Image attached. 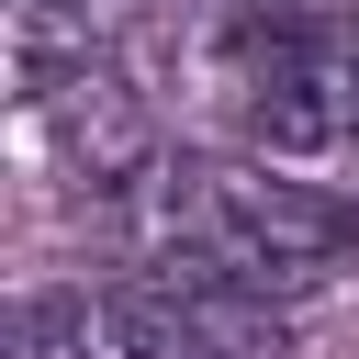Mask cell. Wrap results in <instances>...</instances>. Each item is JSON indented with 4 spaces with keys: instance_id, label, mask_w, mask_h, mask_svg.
Listing matches in <instances>:
<instances>
[{
    "instance_id": "8992f818",
    "label": "cell",
    "mask_w": 359,
    "mask_h": 359,
    "mask_svg": "<svg viewBox=\"0 0 359 359\" xmlns=\"http://www.w3.org/2000/svg\"><path fill=\"white\" fill-rule=\"evenodd\" d=\"M348 146H359V0H348Z\"/></svg>"
},
{
    "instance_id": "5b68a950",
    "label": "cell",
    "mask_w": 359,
    "mask_h": 359,
    "mask_svg": "<svg viewBox=\"0 0 359 359\" xmlns=\"http://www.w3.org/2000/svg\"><path fill=\"white\" fill-rule=\"evenodd\" d=\"M123 22H135V0H11V79L90 67L123 45Z\"/></svg>"
},
{
    "instance_id": "3957f363",
    "label": "cell",
    "mask_w": 359,
    "mask_h": 359,
    "mask_svg": "<svg viewBox=\"0 0 359 359\" xmlns=\"http://www.w3.org/2000/svg\"><path fill=\"white\" fill-rule=\"evenodd\" d=\"M11 359H280V314L168 280H56L11 314Z\"/></svg>"
},
{
    "instance_id": "6da1fadb",
    "label": "cell",
    "mask_w": 359,
    "mask_h": 359,
    "mask_svg": "<svg viewBox=\"0 0 359 359\" xmlns=\"http://www.w3.org/2000/svg\"><path fill=\"white\" fill-rule=\"evenodd\" d=\"M123 247L168 292L280 314L359 258V202L247 146H168L123 191Z\"/></svg>"
},
{
    "instance_id": "7a4b0ae2",
    "label": "cell",
    "mask_w": 359,
    "mask_h": 359,
    "mask_svg": "<svg viewBox=\"0 0 359 359\" xmlns=\"http://www.w3.org/2000/svg\"><path fill=\"white\" fill-rule=\"evenodd\" d=\"M180 90L247 157L348 146V0H202L180 11Z\"/></svg>"
},
{
    "instance_id": "277c9868",
    "label": "cell",
    "mask_w": 359,
    "mask_h": 359,
    "mask_svg": "<svg viewBox=\"0 0 359 359\" xmlns=\"http://www.w3.org/2000/svg\"><path fill=\"white\" fill-rule=\"evenodd\" d=\"M11 123H22V157L45 180H79L101 202H123L168 146L146 123V90L123 79V56H90V67H45V79H11Z\"/></svg>"
}]
</instances>
